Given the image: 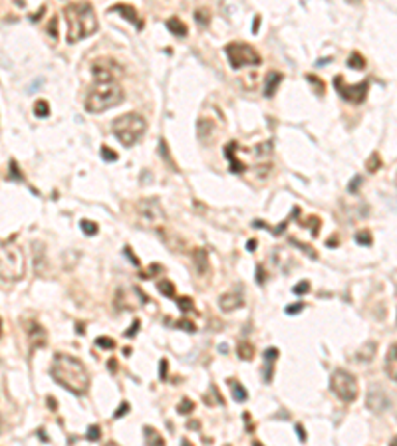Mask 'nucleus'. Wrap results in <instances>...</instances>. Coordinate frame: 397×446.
Instances as JSON below:
<instances>
[{
  "label": "nucleus",
  "instance_id": "obj_7",
  "mask_svg": "<svg viewBox=\"0 0 397 446\" xmlns=\"http://www.w3.org/2000/svg\"><path fill=\"white\" fill-rule=\"evenodd\" d=\"M330 389L332 393L343 403H354L358 399V379L345 369H336L330 377Z\"/></svg>",
  "mask_w": 397,
  "mask_h": 446
},
{
  "label": "nucleus",
  "instance_id": "obj_32",
  "mask_svg": "<svg viewBox=\"0 0 397 446\" xmlns=\"http://www.w3.org/2000/svg\"><path fill=\"white\" fill-rule=\"evenodd\" d=\"M80 228H82V232H84V234H87V236H95V234L99 232L97 224H95V222H91V220H82V222H80Z\"/></svg>",
  "mask_w": 397,
  "mask_h": 446
},
{
  "label": "nucleus",
  "instance_id": "obj_22",
  "mask_svg": "<svg viewBox=\"0 0 397 446\" xmlns=\"http://www.w3.org/2000/svg\"><path fill=\"white\" fill-rule=\"evenodd\" d=\"M167 28H169V32H171L173 36H177V38H185V36H187V26H185L183 20H179L177 16H171V18L167 20Z\"/></svg>",
  "mask_w": 397,
  "mask_h": 446
},
{
  "label": "nucleus",
  "instance_id": "obj_18",
  "mask_svg": "<svg viewBox=\"0 0 397 446\" xmlns=\"http://www.w3.org/2000/svg\"><path fill=\"white\" fill-rule=\"evenodd\" d=\"M193 260H195V268H197V274H198V276L209 274L211 262H209V254H207L205 250H195Z\"/></svg>",
  "mask_w": 397,
  "mask_h": 446
},
{
  "label": "nucleus",
  "instance_id": "obj_33",
  "mask_svg": "<svg viewBox=\"0 0 397 446\" xmlns=\"http://www.w3.org/2000/svg\"><path fill=\"white\" fill-rule=\"evenodd\" d=\"M306 79H308V83H312L314 85V89H316V93L318 95H324V91H326V85H324V81H320V78H316V76H306Z\"/></svg>",
  "mask_w": 397,
  "mask_h": 446
},
{
  "label": "nucleus",
  "instance_id": "obj_49",
  "mask_svg": "<svg viewBox=\"0 0 397 446\" xmlns=\"http://www.w3.org/2000/svg\"><path fill=\"white\" fill-rule=\"evenodd\" d=\"M159 143H161V145H159V149H161V155H163V157H165V161H167V163H171V157H169V151H167V149H165V139H161V141H159ZM171 165H173V163H171ZM173 167H175V165H173Z\"/></svg>",
  "mask_w": 397,
  "mask_h": 446
},
{
  "label": "nucleus",
  "instance_id": "obj_9",
  "mask_svg": "<svg viewBox=\"0 0 397 446\" xmlns=\"http://www.w3.org/2000/svg\"><path fill=\"white\" fill-rule=\"evenodd\" d=\"M334 87L341 95V99H345V102L364 104L366 97H368V91H369V79H364L362 83H347L341 76H336L334 78Z\"/></svg>",
  "mask_w": 397,
  "mask_h": 446
},
{
  "label": "nucleus",
  "instance_id": "obj_23",
  "mask_svg": "<svg viewBox=\"0 0 397 446\" xmlns=\"http://www.w3.org/2000/svg\"><path fill=\"white\" fill-rule=\"evenodd\" d=\"M228 387H230V393H232V396H234V401L242 403V401L248 399V391H246L236 379H228Z\"/></svg>",
  "mask_w": 397,
  "mask_h": 446
},
{
  "label": "nucleus",
  "instance_id": "obj_1",
  "mask_svg": "<svg viewBox=\"0 0 397 446\" xmlns=\"http://www.w3.org/2000/svg\"><path fill=\"white\" fill-rule=\"evenodd\" d=\"M50 375L54 377L58 385H62L64 389L78 396L85 394L89 389V373L85 365L72 355L58 353L52 361V367H50Z\"/></svg>",
  "mask_w": 397,
  "mask_h": 446
},
{
  "label": "nucleus",
  "instance_id": "obj_15",
  "mask_svg": "<svg viewBox=\"0 0 397 446\" xmlns=\"http://www.w3.org/2000/svg\"><path fill=\"white\" fill-rule=\"evenodd\" d=\"M215 121L213 119H209V117H201L198 119V123H197V135H198V139H201L203 143H211V139H213V135H215Z\"/></svg>",
  "mask_w": 397,
  "mask_h": 446
},
{
  "label": "nucleus",
  "instance_id": "obj_2",
  "mask_svg": "<svg viewBox=\"0 0 397 446\" xmlns=\"http://www.w3.org/2000/svg\"><path fill=\"white\" fill-rule=\"evenodd\" d=\"M68 22V42L76 44L97 32V16L89 2H72L64 8Z\"/></svg>",
  "mask_w": 397,
  "mask_h": 446
},
{
  "label": "nucleus",
  "instance_id": "obj_25",
  "mask_svg": "<svg viewBox=\"0 0 397 446\" xmlns=\"http://www.w3.org/2000/svg\"><path fill=\"white\" fill-rule=\"evenodd\" d=\"M347 66H350L352 70H364L366 68V58L358 52H352L350 58H347Z\"/></svg>",
  "mask_w": 397,
  "mask_h": 446
},
{
  "label": "nucleus",
  "instance_id": "obj_6",
  "mask_svg": "<svg viewBox=\"0 0 397 446\" xmlns=\"http://www.w3.org/2000/svg\"><path fill=\"white\" fill-rule=\"evenodd\" d=\"M135 222L141 228L159 232L167 222V214L155 198H141L135 203Z\"/></svg>",
  "mask_w": 397,
  "mask_h": 446
},
{
  "label": "nucleus",
  "instance_id": "obj_45",
  "mask_svg": "<svg viewBox=\"0 0 397 446\" xmlns=\"http://www.w3.org/2000/svg\"><path fill=\"white\" fill-rule=\"evenodd\" d=\"M139 325H141V321H139V319H135V321H133V323H131V327H129V329H127V331H125V337H133V335H135V333H137V329H139Z\"/></svg>",
  "mask_w": 397,
  "mask_h": 446
},
{
  "label": "nucleus",
  "instance_id": "obj_52",
  "mask_svg": "<svg viewBox=\"0 0 397 446\" xmlns=\"http://www.w3.org/2000/svg\"><path fill=\"white\" fill-rule=\"evenodd\" d=\"M187 428L189 430H198V428H201V422H198V420H189L187 422Z\"/></svg>",
  "mask_w": 397,
  "mask_h": 446
},
{
  "label": "nucleus",
  "instance_id": "obj_39",
  "mask_svg": "<svg viewBox=\"0 0 397 446\" xmlns=\"http://www.w3.org/2000/svg\"><path fill=\"white\" fill-rule=\"evenodd\" d=\"M177 306H179L183 312H193V310H195V306H193V302H191V297H179Z\"/></svg>",
  "mask_w": 397,
  "mask_h": 446
},
{
  "label": "nucleus",
  "instance_id": "obj_31",
  "mask_svg": "<svg viewBox=\"0 0 397 446\" xmlns=\"http://www.w3.org/2000/svg\"><path fill=\"white\" fill-rule=\"evenodd\" d=\"M34 113H36V117H48V115H50V105H48V102H44V99L36 102V104H34Z\"/></svg>",
  "mask_w": 397,
  "mask_h": 446
},
{
  "label": "nucleus",
  "instance_id": "obj_59",
  "mask_svg": "<svg viewBox=\"0 0 397 446\" xmlns=\"http://www.w3.org/2000/svg\"><path fill=\"white\" fill-rule=\"evenodd\" d=\"M0 335H2V319H0Z\"/></svg>",
  "mask_w": 397,
  "mask_h": 446
},
{
  "label": "nucleus",
  "instance_id": "obj_29",
  "mask_svg": "<svg viewBox=\"0 0 397 446\" xmlns=\"http://www.w3.org/2000/svg\"><path fill=\"white\" fill-rule=\"evenodd\" d=\"M356 244H360V246H371V244H373L371 232H369V230H360V232L356 234Z\"/></svg>",
  "mask_w": 397,
  "mask_h": 446
},
{
  "label": "nucleus",
  "instance_id": "obj_28",
  "mask_svg": "<svg viewBox=\"0 0 397 446\" xmlns=\"http://www.w3.org/2000/svg\"><path fill=\"white\" fill-rule=\"evenodd\" d=\"M381 169V159H379V153H373L369 159H368V163H366V171L368 173H377Z\"/></svg>",
  "mask_w": 397,
  "mask_h": 446
},
{
  "label": "nucleus",
  "instance_id": "obj_43",
  "mask_svg": "<svg viewBox=\"0 0 397 446\" xmlns=\"http://www.w3.org/2000/svg\"><path fill=\"white\" fill-rule=\"evenodd\" d=\"M302 310H304V306H302V304H292V306H286V314H288V315L300 314Z\"/></svg>",
  "mask_w": 397,
  "mask_h": 446
},
{
  "label": "nucleus",
  "instance_id": "obj_38",
  "mask_svg": "<svg viewBox=\"0 0 397 446\" xmlns=\"http://www.w3.org/2000/svg\"><path fill=\"white\" fill-rule=\"evenodd\" d=\"M102 157H104L106 161H110V163H112V161H115V159H117V153L113 151V149H110L108 145H104V147H102Z\"/></svg>",
  "mask_w": 397,
  "mask_h": 446
},
{
  "label": "nucleus",
  "instance_id": "obj_35",
  "mask_svg": "<svg viewBox=\"0 0 397 446\" xmlns=\"http://www.w3.org/2000/svg\"><path fill=\"white\" fill-rule=\"evenodd\" d=\"M95 345L102 347V349H115V341L112 337H97L95 339Z\"/></svg>",
  "mask_w": 397,
  "mask_h": 446
},
{
  "label": "nucleus",
  "instance_id": "obj_16",
  "mask_svg": "<svg viewBox=\"0 0 397 446\" xmlns=\"http://www.w3.org/2000/svg\"><path fill=\"white\" fill-rule=\"evenodd\" d=\"M385 373L391 381L397 383V343L389 345L387 355H385Z\"/></svg>",
  "mask_w": 397,
  "mask_h": 446
},
{
  "label": "nucleus",
  "instance_id": "obj_8",
  "mask_svg": "<svg viewBox=\"0 0 397 446\" xmlns=\"http://www.w3.org/2000/svg\"><path fill=\"white\" fill-rule=\"evenodd\" d=\"M225 52H227V58H228L232 70H240V68H246V66H260L262 64L260 54L251 44L232 42V44H228L225 48Z\"/></svg>",
  "mask_w": 397,
  "mask_h": 446
},
{
  "label": "nucleus",
  "instance_id": "obj_21",
  "mask_svg": "<svg viewBox=\"0 0 397 446\" xmlns=\"http://www.w3.org/2000/svg\"><path fill=\"white\" fill-rule=\"evenodd\" d=\"M264 359H266V371H264V381L270 383L272 381V371H274V361L278 359V349L276 347H268L264 351Z\"/></svg>",
  "mask_w": 397,
  "mask_h": 446
},
{
  "label": "nucleus",
  "instance_id": "obj_17",
  "mask_svg": "<svg viewBox=\"0 0 397 446\" xmlns=\"http://www.w3.org/2000/svg\"><path fill=\"white\" fill-rule=\"evenodd\" d=\"M375 353H377V341H366L356 353V361L369 363V361H373Z\"/></svg>",
  "mask_w": 397,
  "mask_h": 446
},
{
  "label": "nucleus",
  "instance_id": "obj_12",
  "mask_svg": "<svg viewBox=\"0 0 397 446\" xmlns=\"http://www.w3.org/2000/svg\"><path fill=\"white\" fill-rule=\"evenodd\" d=\"M244 304V297L240 291H227L219 297V308L225 312V314H230V312H236L238 308H242Z\"/></svg>",
  "mask_w": 397,
  "mask_h": 446
},
{
  "label": "nucleus",
  "instance_id": "obj_19",
  "mask_svg": "<svg viewBox=\"0 0 397 446\" xmlns=\"http://www.w3.org/2000/svg\"><path fill=\"white\" fill-rule=\"evenodd\" d=\"M280 81H282V74H278V72H268L266 78H264V95H266V97H274V93H276Z\"/></svg>",
  "mask_w": 397,
  "mask_h": 446
},
{
  "label": "nucleus",
  "instance_id": "obj_54",
  "mask_svg": "<svg viewBox=\"0 0 397 446\" xmlns=\"http://www.w3.org/2000/svg\"><path fill=\"white\" fill-rule=\"evenodd\" d=\"M108 365H110V371H112V373H115V371H117V361H115V359H110V361H108Z\"/></svg>",
  "mask_w": 397,
  "mask_h": 446
},
{
  "label": "nucleus",
  "instance_id": "obj_34",
  "mask_svg": "<svg viewBox=\"0 0 397 446\" xmlns=\"http://www.w3.org/2000/svg\"><path fill=\"white\" fill-rule=\"evenodd\" d=\"M193 409H195V403L191 399H187V396H185V399L179 403V407H177V411L181 415H189V413H193Z\"/></svg>",
  "mask_w": 397,
  "mask_h": 446
},
{
  "label": "nucleus",
  "instance_id": "obj_44",
  "mask_svg": "<svg viewBox=\"0 0 397 446\" xmlns=\"http://www.w3.org/2000/svg\"><path fill=\"white\" fill-rule=\"evenodd\" d=\"M177 327H181V329H187L189 333H195V323H191L189 319H181V321L177 323Z\"/></svg>",
  "mask_w": 397,
  "mask_h": 446
},
{
  "label": "nucleus",
  "instance_id": "obj_58",
  "mask_svg": "<svg viewBox=\"0 0 397 446\" xmlns=\"http://www.w3.org/2000/svg\"><path fill=\"white\" fill-rule=\"evenodd\" d=\"M391 446H397V436H395V438H391Z\"/></svg>",
  "mask_w": 397,
  "mask_h": 446
},
{
  "label": "nucleus",
  "instance_id": "obj_36",
  "mask_svg": "<svg viewBox=\"0 0 397 446\" xmlns=\"http://www.w3.org/2000/svg\"><path fill=\"white\" fill-rule=\"evenodd\" d=\"M296 295H304V293H308L310 291V282H306V280H302V282H298L296 286H294V289H292Z\"/></svg>",
  "mask_w": 397,
  "mask_h": 446
},
{
  "label": "nucleus",
  "instance_id": "obj_24",
  "mask_svg": "<svg viewBox=\"0 0 397 446\" xmlns=\"http://www.w3.org/2000/svg\"><path fill=\"white\" fill-rule=\"evenodd\" d=\"M236 353H238V357L242 361H251L255 357V347H253V343H248V341H240L238 347H236Z\"/></svg>",
  "mask_w": 397,
  "mask_h": 446
},
{
  "label": "nucleus",
  "instance_id": "obj_20",
  "mask_svg": "<svg viewBox=\"0 0 397 446\" xmlns=\"http://www.w3.org/2000/svg\"><path fill=\"white\" fill-rule=\"evenodd\" d=\"M236 149H238V145H236L234 141H230V143L225 147V155H227V159H228V163H230V171H232V173H240V171L246 169L244 165L238 163V159H236V155H234Z\"/></svg>",
  "mask_w": 397,
  "mask_h": 446
},
{
  "label": "nucleus",
  "instance_id": "obj_37",
  "mask_svg": "<svg viewBox=\"0 0 397 446\" xmlns=\"http://www.w3.org/2000/svg\"><path fill=\"white\" fill-rule=\"evenodd\" d=\"M99 436H102V430H99V426H97V424H91V426L87 428V432H85V438H87V440H91V442L99 440Z\"/></svg>",
  "mask_w": 397,
  "mask_h": 446
},
{
  "label": "nucleus",
  "instance_id": "obj_51",
  "mask_svg": "<svg viewBox=\"0 0 397 446\" xmlns=\"http://www.w3.org/2000/svg\"><path fill=\"white\" fill-rule=\"evenodd\" d=\"M10 169H12V175H10V179H14V181H20L22 177H20V173H18V169H16V163H14V161L10 163Z\"/></svg>",
  "mask_w": 397,
  "mask_h": 446
},
{
  "label": "nucleus",
  "instance_id": "obj_4",
  "mask_svg": "<svg viewBox=\"0 0 397 446\" xmlns=\"http://www.w3.org/2000/svg\"><path fill=\"white\" fill-rule=\"evenodd\" d=\"M26 260L24 250L14 242H0V278L6 282H18L24 276Z\"/></svg>",
  "mask_w": 397,
  "mask_h": 446
},
{
  "label": "nucleus",
  "instance_id": "obj_60",
  "mask_svg": "<svg viewBox=\"0 0 397 446\" xmlns=\"http://www.w3.org/2000/svg\"><path fill=\"white\" fill-rule=\"evenodd\" d=\"M350 2H352V4H356V2H360V0H350Z\"/></svg>",
  "mask_w": 397,
  "mask_h": 446
},
{
  "label": "nucleus",
  "instance_id": "obj_40",
  "mask_svg": "<svg viewBox=\"0 0 397 446\" xmlns=\"http://www.w3.org/2000/svg\"><path fill=\"white\" fill-rule=\"evenodd\" d=\"M46 32L50 34V38H56V40H58V18H52V20H50Z\"/></svg>",
  "mask_w": 397,
  "mask_h": 446
},
{
  "label": "nucleus",
  "instance_id": "obj_48",
  "mask_svg": "<svg viewBox=\"0 0 397 446\" xmlns=\"http://www.w3.org/2000/svg\"><path fill=\"white\" fill-rule=\"evenodd\" d=\"M161 272V264H153V266H149V272L147 274H143L145 278H151V276H155V274H159Z\"/></svg>",
  "mask_w": 397,
  "mask_h": 446
},
{
  "label": "nucleus",
  "instance_id": "obj_46",
  "mask_svg": "<svg viewBox=\"0 0 397 446\" xmlns=\"http://www.w3.org/2000/svg\"><path fill=\"white\" fill-rule=\"evenodd\" d=\"M256 282H258L260 286L266 282V272H264V268H262V266H258V268H256Z\"/></svg>",
  "mask_w": 397,
  "mask_h": 446
},
{
  "label": "nucleus",
  "instance_id": "obj_5",
  "mask_svg": "<svg viewBox=\"0 0 397 446\" xmlns=\"http://www.w3.org/2000/svg\"><path fill=\"white\" fill-rule=\"evenodd\" d=\"M112 131L113 135L119 139V143H123L125 147H133L135 143L141 141V137L147 131V121L143 115L139 113H125L121 117H117L112 123Z\"/></svg>",
  "mask_w": 397,
  "mask_h": 446
},
{
  "label": "nucleus",
  "instance_id": "obj_13",
  "mask_svg": "<svg viewBox=\"0 0 397 446\" xmlns=\"http://www.w3.org/2000/svg\"><path fill=\"white\" fill-rule=\"evenodd\" d=\"M46 341H48L46 329H44L40 323L32 321V323L28 325V343H30V347H32V349H40V347L46 345Z\"/></svg>",
  "mask_w": 397,
  "mask_h": 446
},
{
  "label": "nucleus",
  "instance_id": "obj_14",
  "mask_svg": "<svg viewBox=\"0 0 397 446\" xmlns=\"http://www.w3.org/2000/svg\"><path fill=\"white\" fill-rule=\"evenodd\" d=\"M110 10H112V12H119V16H123L127 22H131V24L137 26L139 30L143 28V22H141V18H139V14H137V10H135L133 6H129V4H113Z\"/></svg>",
  "mask_w": 397,
  "mask_h": 446
},
{
  "label": "nucleus",
  "instance_id": "obj_50",
  "mask_svg": "<svg viewBox=\"0 0 397 446\" xmlns=\"http://www.w3.org/2000/svg\"><path fill=\"white\" fill-rule=\"evenodd\" d=\"M296 432H298V438H300L302 442L306 440V432H304V426H302L300 422H298V424H296Z\"/></svg>",
  "mask_w": 397,
  "mask_h": 446
},
{
  "label": "nucleus",
  "instance_id": "obj_3",
  "mask_svg": "<svg viewBox=\"0 0 397 446\" xmlns=\"http://www.w3.org/2000/svg\"><path fill=\"white\" fill-rule=\"evenodd\" d=\"M123 99H125V95H123L119 81H113V79L112 81H97V79H93L91 87L87 89L84 105L89 113H102V111H108V109L119 105Z\"/></svg>",
  "mask_w": 397,
  "mask_h": 446
},
{
  "label": "nucleus",
  "instance_id": "obj_10",
  "mask_svg": "<svg viewBox=\"0 0 397 446\" xmlns=\"http://www.w3.org/2000/svg\"><path fill=\"white\" fill-rule=\"evenodd\" d=\"M123 74V68L112 58H97L91 62V76L97 81H117Z\"/></svg>",
  "mask_w": 397,
  "mask_h": 446
},
{
  "label": "nucleus",
  "instance_id": "obj_61",
  "mask_svg": "<svg viewBox=\"0 0 397 446\" xmlns=\"http://www.w3.org/2000/svg\"><path fill=\"white\" fill-rule=\"evenodd\" d=\"M395 184H397V175H395Z\"/></svg>",
  "mask_w": 397,
  "mask_h": 446
},
{
  "label": "nucleus",
  "instance_id": "obj_53",
  "mask_svg": "<svg viewBox=\"0 0 397 446\" xmlns=\"http://www.w3.org/2000/svg\"><path fill=\"white\" fill-rule=\"evenodd\" d=\"M125 254H127V258H129V260H131V262H133L135 266H139V260H137V258H135V256L131 254V250H129V248H125Z\"/></svg>",
  "mask_w": 397,
  "mask_h": 446
},
{
  "label": "nucleus",
  "instance_id": "obj_26",
  "mask_svg": "<svg viewBox=\"0 0 397 446\" xmlns=\"http://www.w3.org/2000/svg\"><path fill=\"white\" fill-rule=\"evenodd\" d=\"M143 434H145V440L149 442V444H163V438L153 430V426H145V430H143Z\"/></svg>",
  "mask_w": 397,
  "mask_h": 446
},
{
  "label": "nucleus",
  "instance_id": "obj_57",
  "mask_svg": "<svg viewBox=\"0 0 397 446\" xmlns=\"http://www.w3.org/2000/svg\"><path fill=\"white\" fill-rule=\"evenodd\" d=\"M258 22H260V18L256 16V18H255V26H253V32H255V34H256V30H258Z\"/></svg>",
  "mask_w": 397,
  "mask_h": 446
},
{
  "label": "nucleus",
  "instance_id": "obj_11",
  "mask_svg": "<svg viewBox=\"0 0 397 446\" xmlns=\"http://www.w3.org/2000/svg\"><path fill=\"white\" fill-rule=\"evenodd\" d=\"M366 405H368V409H371L373 413H383V411H387L389 409V396L383 393V389L381 387H371L369 389V393H368V399H366Z\"/></svg>",
  "mask_w": 397,
  "mask_h": 446
},
{
  "label": "nucleus",
  "instance_id": "obj_47",
  "mask_svg": "<svg viewBox=\"0 0 397 446\" xmlns=\"http://www.w3.org/2000/svg\"><path fill=\"white\" fill-rule=\"evenodd\" d=\"M127 411H129V405L127 403H123L117 411H115V415H113V419H121V417H125L127 415Z\"/></svg>",
  "mask_w": 397,
  "mask_h": 446
},
{
  "label": "nucleus",
  "instance_id": "obj_27",
  "mask_svg": "<svg viewBox=\"0 0 397 446\" xmlns=\"http://www.w3.org/2000/svg\"><path fill=\"white\" fill-rule=\"evenodd\" d=\"M195 20H197V24H201V26H209L211 24V12L207 8H198L195 12Z\"/></svg>",
  "mask_w": 397,
  "mask_h": 446
},
{
  "label": "nucleus",
  "instance_id": "obj_55",
  "mask_svg": "<svg viewBox=\"0 0 397 446\" xmlns=\"http://www.w3.org/2000/svg\"><path fill=\"white\" fill-rule=\"evenodd\" d=\"M48 407H50V409H52V411H54V409H58V403H56V401L52 399V396H48Z\"/></svg>",
  "mask_w": 397,
  "mask_h": 446
},
{
  "label": "nucleus",
  "instance_id": "obj_56",
  "mask_svg": "<svg viewBox=\"0 0 397 446\" xmlns=\"http://www.w3.org/2000/svg\"><path fill=\"white\" fill-rule=\"evenodd\" d=\"M246 248H248V250H251V252H253V250H255V248H256V240H251V242H248V244H246Z\"/></svg>",
  "mask_w": 397,
  "mask_h": 446
},
{
  "label": "nucleus",
  "instance_id": "obj_30",
  "mask_svg": "<svg viewBox=\"0 0 397 446\" xmlns=\"http://www.w3.org/2000/svg\"><path fill=\"white\" fill-rule=\"evenodd\" d=\"M157 289H159L163 295H167V297H175V286H173L169 280H161V282L157 284Z\"/></svg>",
  "mask_w": 397,
  "mask_h": 446
},
{
  "label": "nucleus",
  "instance_id": "obj_42",
  "mask_svg": "<svg viewBox=\"0 0 397 446\" xmlns=\"http://www.w3.org/2000/svg\"><path fill=\"white\" fill-rule=\"evenodd\" d=\"M167 371H169V363H167V359H161L159 361V377H161V381L167 379Z\"/></svg>",
  "mask_w": 397,
  "mask_h": 446
},
{
  "label": "nucleus",
  "instance_id": "obj_41",
  "mask_svg": "<svg viewBox=\"0 0 397 446\" xmlns=\"http://www.w3.org/2000/svg\"><path fill=\"white\" fill-rule=\"evenodd\" d=\"M360 184H362V177L358 175V177H354L352 181H350V184H347V192H358V188H360Z\"/></svg>",
  "mask_w": 397,
  "mask_h": 446
}]
</instances>
